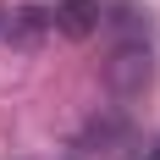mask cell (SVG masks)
Masks as SVG:
<instances>
[{"label": "cell", "instance_id": "cell-1", "mask_svg": "<svg viewBox=\"0 0 160 160\" xmlns=\"http://www.w3.org/2000/svg\"><path fill=\"white\" fill-rule=\"evenodd\" d=\"M50 22L66 39H88V33H99V0H61L50 11Z\"/></svg>", "mask_w": 160, "mask_h": 160}, {"label": "cell", "instance_id": "cell-2", "mask_svg": "<svg viewBox=\"0 0 160 160\" xmlns=\"http://www.w3.org/2000/svg\"><path fill=\"white\" fill-rule=\"evenodd\" d=\"M111 83H116V94H138L149 83V50H122L111 61Z\"/></svg>", "mask_w": 160, "mask_h": 160}, {"label": "cell", "instance_id": "cell-3", "mask_svg": "<svg viewBox=\"0 0 160 160\" xmlns=\"http://www.w3.org/2000/svg\"><path fill=\"white\" fill-rule=\"evenodd\" d=\"M44 28H55V22H50V11H39V6H28V11H17L11 22H6V39H11L17 50H33L39 39H44Z\"/></svg>", "mask_w": 160, "mask_h": 160}, {"label": "cell", "instance_id": "cell-4", "mask_svg": "<svg viewBox=\"0 0 160 160\" xmlns=\"http://www.w3.org/2000/svg\"><path fill=\"white\" fill-rule=\"evenodd\" d=\"M0 33H6V6H0Z\"/></svg>", "mask_w": 160, "mask_h": 160}]
</instances>
